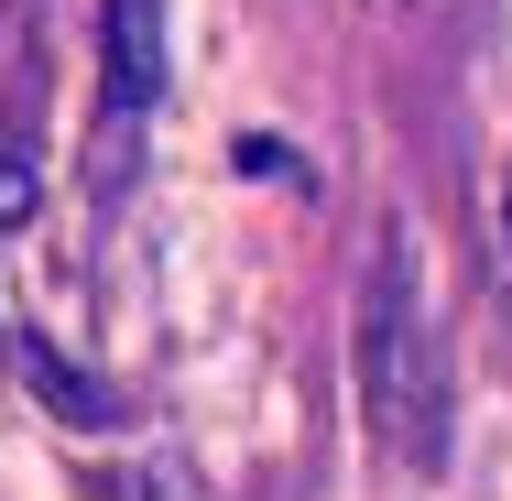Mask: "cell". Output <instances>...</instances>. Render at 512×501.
<instances>
[{
  "mask_svg": "<svg viewBox=\"0 0 512 501\" xmlns=\"http://www.w3.org/2000/svg\"><path fill=\"white\" fill-rule=\"evenodd\" d=\"M360 403H371L382 469H425L436 458L447 371H436V327H425V284H414L404 229H382L371 240V273H360Z\"/></svg>",
  "mask_w": 512,
  "mask_h": 501,
  "instance_id": "6da1fadb",
  "label": "cell"
},
{
  "mask_svg": "<svg viewBox=\"0 0 512 501\" xmlns=\"http://www.w3.org/2000/svg\"><path fill=\"white\" fill-rule=\"evenodd\" d=\"M99 99L109 131H131L164 99V0H99Z\"/></svg>",
  "mask_w": 512,
  "mask_h": 501,
  "instance_id": "7a4b0ae2",
  "label": "cell"
},
{
  "mask_svg": "<svg viewBox=\"0 0 512 501\" xmlns=\"http://www.w3.org/2000/svg\"><path fill=\"white\" fill-rule=\"evenodd\" d=\"M22 371H33V393L55 403V414H77V425H120V393L88 382L77 360H55V349H22Z\"/></svg>",
  "mask_w": 512,
  "mask_h": 501,
  "instance_id": "3957f363",
  "label": "cell"
},
{
  "mask_svg": "<svg viewBox=\"0 0 512 501\" xmlns=\"http://www.w3.org/2000/svg\"><path fill=\"white\" fill-rule=\"evenodd\" d=\"M99 501H197V491H186L175 469H131V480H109Z\"/></svg>",
  "mask_w": 512,
  "mask_h": 501,
  "instance_id": "277c9868",
  "label": "cell"
},
{
  "mask_svg": "<svg viewBox=\"0 0 512 501\" xmlns=\"http://www.w3.org/2000/svg\"><path fill=\"white\" fill-rule=\"evenodd\" d=\"M502 273H512V175H502Z\"/></svg>",
  "mask_w": 512,
  "mask_h": 501,
  "instance_id": "5b68a950",
  "label": "cell"
}]
</instances>
